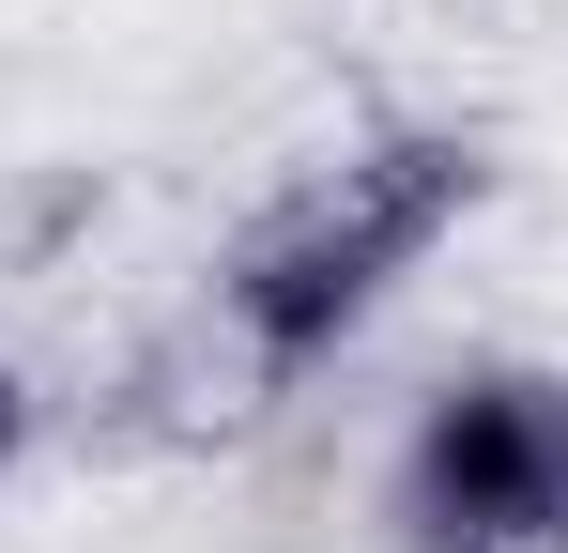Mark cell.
<instances>
[{
  "instance_id": "1",
  "label": "cell",
  "mask_w": 568,
  "mask_h": 553,
  "mask_svg": "<svg viewBox=\"0 0 568 553\" xmlns=\"http://www.w3.org/2000/svg\"><path fill=\"white\" fill-rule=\"evenodd\" d=\"M476 200H491V154H476L462 123H399V139L323 154V170L292 184V200H262L246 247L215 262V339H231V369H246L262 400L307 384Z\"/></svg>"
},
{
  "instance_id": "2",
  "label": "cell",
  "mask_w": 568,
  "mask_h": 553,
  "mask_svg": "<svg viewBox=\"0 0 568 553\" xmlns=\"http://www.w3.org/2000/svg\"><path fill=\"white\" fill-rule=\"evenodd\" d=\"M399 553H568V369H462L399 431Z\"/></svg>"
},
{
  "instance_id": "3",
  "label": "cell",
  "mask_w": 568,
  "mask_h": 553,
  "mask_svg": "<svg viewBox=\"0 0 568 553\" xmlns=\"http://www.w3.org/2000/svg\"><path fill=\"white\" fill-rule=\"evenodd\" d=\"M16 461H31V369L0 354V476H16Z\"/></svg>"
}]
</instances>
